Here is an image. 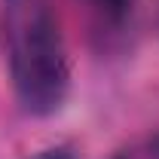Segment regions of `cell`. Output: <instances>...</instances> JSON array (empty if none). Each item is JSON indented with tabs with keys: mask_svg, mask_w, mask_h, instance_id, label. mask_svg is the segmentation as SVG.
<instances>
[{
	"mask_svg": "<svg viewBox=\"0 0 159 159\" xmlns=\"http://www.w3.org/2000/svg\"><path fill=\"white\" fill-rule=\"evenodd\" d=\"M83 3L107 21H122L132 12V0H83Z\"/></svg>",
	"mask_w": 159,
	"mask_h": 159,
	"instance_id": "cell-2",
	"label": "cell"
},
{
	"mask_svg": "<svg viewBox=\"0 0 159 159\" xmlns=\"http://www.w3.org/2000/svg\"><path fill=\"white\" fill-rule=\"evenodd\" d=\"M116 159H159V138L144 141L138 150H125V153L116 156Z\"/></svg>",
	"mask_w": 159,
	"mask_h": 159,
	"instance_id": "cell-4",
	"label": "cell"
},
{
	"mask_svg": "<svg viewBox=\"0 0 159 159\" xmlns=\"http://www.w3.org/2000/svg\"><path fill=\"white\" fill-rule=\"evenodd\" d=\"M9 74L21 110L49 116L70 92V55L52 0H3Z\"/></svg>",
	"mask_w": 159,
	"mask_h": 159,
	"instance_id": "cell-1",
	"label": "cell"
},
{
	"mask_svg": "<svg viewBox=\"0 0 159 159\" xmlns=\"http://www.w3.org/2000/svg\"><path fill=\"white\" fill-rule=\"evenodd\" d=\"M28 159H77V147L74 144H55V147H46Z\"/></svg>",
	"mask_w": 159,
	"mask_h": 159,
	"instance_id": "cell-3",
	"label": "cell"
}]
</instances>
